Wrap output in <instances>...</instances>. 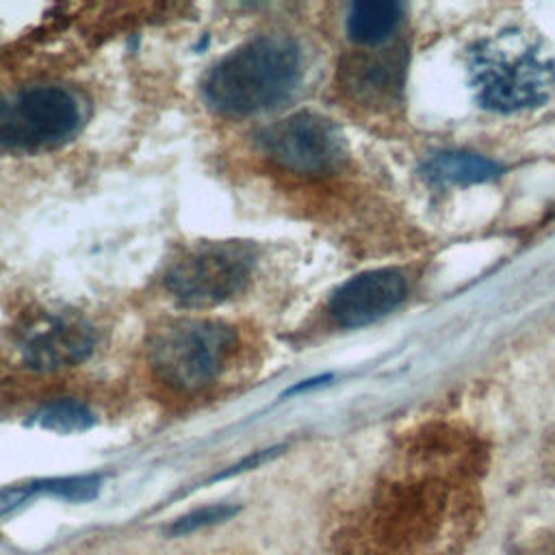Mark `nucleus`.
<instances>
[{"instance_id": "obj_1", "label": "nucleus", "mask_w": 555, "mask_h": 555, "mask_svg": "<svg viewBox=\"0 0 555 555\" xmlns=\"http://www.w3.org/2000/svg\"><path fill=\"white\" fill-rule=\"evenodd\" d=\"M301 74V50L291 37L260 35L223 56L208 72L202 91L217 113L247 117L288 100Z\"/></svg>"}, {"instance_id": "obj_2", "label": "nucleus", "mask_w": 555, "mask_h": 555, "mask_svg": "<svg viewBox=\"0 0 555 555\" xmlns=\"http://www.w3.org/2000/svg\"><path fill=\"white\" fill-rule=\"evenodd\" d=\"M466 72L477 102L496 113L540 106L555 89V59L520 28L475 41L466 50Z\"/></svg>"}, {"instance_id": "obj_3", "label": "nucleus", "mask_w": 555, "mask_h": 555, "mask_svg": "<svg viewBox=\"0 0 555 555\" xmlns=\"http://www.w3.org/2000/svg\"><path fill=\"white\" fill-rule=\"evenodd\" d=\"M234 330L221 321H167L147 338V362L167 386L195 390L219 375L234 349Z\"/></svg>"}, {"instance_id": "obj_4", "label": "nucleus", "mask_w": 555, "mask_h": 555, "mask_svg": "<svg viewBox=\"0 0 555 555\" xmlns=\"http://www.w3.org/2000/svg\"><path fill=\"white\" fill-rule=\"evenodd\" d=\"M256 249L243 241H204L184 249L165 273V288L186 308H212L241 295L251 280Z\"/></svg>"}, {"instance_id": "obj_5", "label": "nucleus", "mask_w": 555, "mask_h": 555, "mask_svg": "<svg viewBox=\"0 0 555 555\" xmlns=\"http://www.w3.org/2000/svg\"><path fill=\"white\" fill-rule=\"evenodd\" d=\"M82 121L78 98L56 85L17 91L0 102V147L39 150L67 141Z\"/></svg>"}, {"instance_id": "obj_6", "label": "nucleus", "mask_w": 555, "mask_h": 555, "mask_svg": "<svg viewBox=\"0 0 555 555\" xmlns=\"http://www.w3.org/2000/svg\"><path fill=\"white\" fill-rule=\"evenodd\" d=\"M264 154L295 173L334 171L347 156L340 128L314 111H297L258 134Z\"/></svg>"}, {"instance_id": "obj_7", "label": "nucleus", "mask_w": 555, "mask_h": 555, "mask_svg": "<svg viewBox=\"0 0 555 555\" xmlns=\"http://www.w3.org/2000/svg\"><path fill=\"white\" fill-rule=\"evenodd\" d=\"M91 325L74 312H41L15 334L20 362L30 371H61L80 364L93 351Z\"/></svg>"}, {"instance_id": "obj_8", "label": "nucleus", "mask_w": 555, "mask_h": 555, "mask_svg": "<svg viewBox=\"0 0 555 555\" xmlns=\"http://www.w3.org/2000/svg\"><path fill=\"white\" fill-rule=\"evenodd\" d=\"M408 293L399 269H375L347 280L330 299V314L340 327L369 325L395 310Z\"/></svg>"}, {"instance_id": "obj_9", "label": "nucleus", "mask_w": 555, "mask_h": 555, "mask_svg": "<svg viewBox=\"0 0 555 555\" xmlns=\"http://www.w3.org/2000/svg\"><path fill=\"white\" fill-rule=\"evenodd\" d=\"M401 65L392 54L353 56L343 67V82L362 102H384L399 89Z\"/></svg>"}, {"instance_id": "obj_10", "label": "nucleus", "mask_w": 555, "mask_h": 555, "mask_svg": "<svg viewBox=\"0 0 555 555\" xmlns=\"http://www.w3.org/2000/svg\"><path fill=\"white\" fill-rule=\"evenodd\" d=\"M421 173L434 184H475L496 178L501 167L479 154L440 152L421 167Z\"/></svg>"}, {"instance_id": "obj_11", "label": "nucleus", "mask_w": 555, "mask_h": 555, "mask_svg": "<svg viewBox=\"0 0 555 555\" xmlns=\"http://www.w3.org/2000/svg\"><path fill=\"white\" fill-rule=\"evenodd\" d=\"M401 20V7L390 0L356 2L347 15V33L356 43L375 46L388 39Z\"/></svg>"}, {"instance_id": "obj_12", "label": "nucleus", "mask_w": 555, "mask_h": 555, "mask_svg": "<svg viewBox=\"0 0 555 555\" xmlns=\"http://www.w3.org/2000/svg\"><path fill=\"white\" fill-rule=\"evenodd\" d=\"M30 425L54 434H80L95 425V414L78 399H54L30 416Z\"/></svg>"}, {"instance_id": "obj_13", "label": "nucleus", "mask_w": 555, "mask_h": 555, "mask_svg": "<svg viewBox=\"0 0 555 555\" xmlns=\"http://www.w3.org/2000/svg\"><path fill=\"white\" fill-rule=\"evenodd\" d=\"M236 514H238V507H236V505H230V503L204 505V507L191 509V512L178 516L176 520H171V522L165 527V533H167L169 538H184V535H191V533H195V531H202V529L221 525V522L234 518Z\"/></svg>"}, {"instance_id": "obj_14", "label": "nucleus", "mask_w": 555, "mask_h": 555, "mask_svg": "<svg viewBox=\"0 0 555 555\" xmlns=\"http://www.w3.org/2000/svg\"><path fill=\"white\" fill-rule=\"evenodd\" d=\"M37 483H39V492H46V494H52L56 499L72 501V503H85V501H91L98 496L102 477L100 475H69V477L41 479Z\"/></svg>"}, {"instance_id": "obj_15", "label": "nucleus", "mask_w": 555, "mask_h": 555, "mask_svg": "<svg viewBox=\"0 0 555 555\" xmlns=\"http://www.w3.org/2000/svg\"><path fill=\"white\" fill-rule=\"evenodd\" d=\"M39 492L37 481H26V483H11V486H0V516L22 507L26 501H30Z\"/></svg>"}, {"instance_id": "obj_16", "label": "nucleus", "mask_w": 555, "mask_h": 555, "mask_svg": "<svg viewBox=\"0 0 555 555\" xmlns=\"http://www.w3.org/2000/svg\"><path fill=\"white\" fill-rule=\"evenodd\" d=\"M282 444L280 447H269V449H260V451H254V453H249V455H245L243 460H238L236 464H232V466H228L223 473H219V475H215L210 481H217V479H228V477H234V475H241V473H245V470H251V468H258V466H262V464H267V462H271L273 457H278L280 453H282Z\"/></svg>"}, {"instance_id": "obj_17", "label": "nucleus", "mask_w": 555, "mask_h": 555, "mask_svg": "<svg viewBox=\"0 0 555 555\" xmlns=\"http://www.w3.org/2000/svg\"><path fill=\"white\" fill-rule=\"evenodd\" d=\"M327 379H332V375H319V377L306 379V382H301V384H295L293 388H288V390L284 392V397H286V395H295V392H301V390H308V388H314V386H319V384H323V382H327Z\"/></svg>"}]
</instances>
